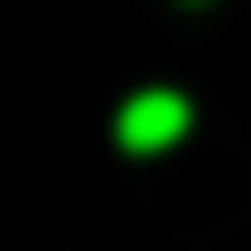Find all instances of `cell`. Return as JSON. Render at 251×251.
Masks as SVG:
<instances>
[{
    "instance_id": "cell-1",
    "label": "cell",
    "mask_w": 251,
    "mask_h": 251,
    "mask_svg": "<svg viewBox=\"0 0 251 251\" xmlns=\"http://www.w3.org/2000/svg\"><path fill=\"white\" fill-rule=\"evenodd\" d=\"M180 126H188L180 94H133L126 118H118V141L126 149H165V141H180Z\"/></svg>"
}]
</instances>
